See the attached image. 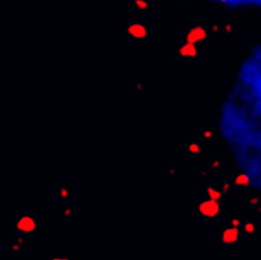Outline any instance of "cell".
<instances>
[{"instance_id":"obj_17","label":"cell","mask_w":261,"mask_h":260,"mask_svg":"<svg viewBox=\"0 0 261 260\" xmlns=\"http://www.w3.org/2000/svg\"><path fill=\"white\" fill-rule=\"evenodd\" d=\"M230 188H231V185L229 182H225L223 183V185H222L223 193L226 194V193L228 192L229 190H230Z\"/></svg>"},{"instance_id":"obj_18","label":"cell","mask_w":261,"mask_h":260,"mask_svg":"<svg viewBox=\"0 0 261 260\" xmlns=\"http://www.w3.org/2000/svg\"><path fill=\"white\" fill-rule=\"evenodd\" d=\"M21 246L19 245V244L18 243H14L11 245V250L13 251V252H19L20 250H21Z\"/></svg>"},{"instance_id":"obj_7","label":"cell","mask_w":261,"mask_h":260,"mask_svg":"<svg viewBox=\"0 0 261 260\" xmlns=\"http://www.w3.org/2000/svg\"><path fill=\"white\" fill-rule=\"evenodd\" d=\"M204 191L208 197L207 198L210 200L219 202L222 198V192L214 185H205Z\"/></svg>"},{"instance_id":"obj_1","label":"cell","mask_w":261,"mask_h":260,"mask_svg":"<svg viewBox=\"0 0 261 260\" xmlns=\"http://www.w3.org/2000/svg\"><path fill=\"white\" fill-rule=\"evenodd\" d=\"M221 212V205L218 201L203 198L199 205V213L205 220H214Z\"/></svg>"},{"instance_id":"obj_13","label":"cell","mask_w":261,"mask_h":260,"mask_svg":"<svg viewBox=\"0 0 261 260\" xmlns=\"http://www.w3.org/2000/svg\"><path fill=\"white\" fill-rule=\"evenodd\" d=\"M60 195L62 198H67L69 195V190L67 187L62 186L60 189Z\"/></svg>"},{"instance_id":"obj_11","label":"cell","mask_w":261,"mask_h":260,"mask_svg":"<svg viewBox=\"0 0 261 260\" xmlns=\"http://www.w3.org/2000/svg\"><path fill=\"white\" fill-rule=\"evenodd\" d=\"M134 4H135L137 8H139L140 10L145 11V9H147V8H148L149 2L145 1V0H135V1H134Z\"/></svg>"},{"instance_id":"obj_5","label":"cell","mask_w":261,"mask_h":260,"mask_svg":"<svg viewBox=\"0 0 261 260\" xmlns=\"http://www.w3.org/2000/svg\"><path fill=\"white\" fill-rule=\"evenodd\" d=\"M239 238L238 228L228 227L223 230L221 234V243L224 246H232L237 242Z\"/></svg>"},{"instance_id":"obj_20","label":"cell","mask_w":261,"mask_h":260,"mask_svg":"<svg viewBox=\"0 0 261 260\" xmlns=\"http://www.w3.org/2000/svg\"><path fill=\"white\" fill-rule=\"evenodd\" d=\"M224 31H226V32L229 33V32H231L232 30H233V26H232L231 24H227L224 25Z\"/></svg>"},{"instance_id":"obj_24","label":"cell","mask_w":261,"mask_h":260,"mask_svg":"<svg viewBox=\"0 0 261 260\" xmlns=\"http://www.w3.org/2000/svg\"><path fill=\"white\" fill-rule=\"evenodd\" d=\"M136 89H138V90H141V89H144V85H143V83H140V82L137 83H136Z\"/></svg>"},{"instance_id":"obj_15","label":"cell","mask_w":261,"mask_h":260,"mask_svg":"<svg viewBox=\"0 0 261 260\" xmlns=\"http://www.w3.org/2000/svg\"><path fill=\"white\" fill-rule=\"evenodd\" d=\"M248 203H249V205H250V206H251V207H253V206H256V205H259V198L257 197L250 198L249 199Z\"/></svg>"},{"instance_id":"obj_16","label":"cell","mask_w":261,"mask_h":260,"mask_svg":"<svg viewBox=\"0 0 261 260\" xmlns=\"http://www.w3.org/2000/svg\"><path fill=\"white\" fill-rule=\"evenodd\" d=\"M73 216V210L70 207H68L67 208H66V210L64 211V217L67 219H70Z\"/></svg>"},{"instance_id":"obj_22","label":"cell","mask_w":261,"mask_h":260,"mask_svg":"<svg viewBox=\"0 0 261 260\" xmlns=\"http://www.w3.org/2000/svg\"><path fill=\"white\" fill-rule=\"evenodd\" d=\"M219 25L218 24H214L212 26V31H214V32H217L218 31H219Z\"/></svg>"},{"instance_id":"obj_21","label":"cell","mask_w":261,"mask_h":260,"mask_svg":"<svg viewBox=\"0 0 261 260\" xmlns=\"http://www.w3.org/2000/svg\"><path fill=\"white\" fill-rule=\"evenodd\" d=\"M168 173L171 175H175L177 173V170H176V167L170 166L168 168Z\"/></svg>"},{"instance_id":"obj_4","label":"cell","mask_w":261,"mask_h":260,"mask_svg":"<svg viewBox=\"0 0 261 260\" xmlns=\"http://www.w3.org/2000/svg\"><path fill=\"white\" fill-rule=\"evenodd\" d=\"M37 222L34 217L30 216H23L16 222V229L21 233H30L35 231Z\"/></svg>"},{"instance_id":"obj_9","label":"cell","mask_w":261,"mask_h":260,"mask_svg":"<svg viewBox=\"0 0 261 260\" xmlns=\"http://www.w3.org/2000/svg\"><path fill=\"white\" fill-rule=\"evenodd\" d=\"M187 151L190 154H195V155H198V154H201L202 152V147L196 141H192L187 145Z\"/></svg>"},{"instance_id":"obj_14","label":"cell","mask_w":261,"mask_h":260,"mask_svg":"<svg viewBox=\"0 0 261 260\" xmlns=\"http://www.w3.org/2000/svg\"><path fill=\"white\" fill-rule=\"evenodd\" d=\"M210 166H211V168L213 169V170H218V169L221 166V161L219 160H218V159H215V160H213L212 161Z\"/></svg>"},{"instance_id":"obj_3","label":"cell","mask_w":261,"mask_h":260,"mask_svg":"<svg viewBox=\"0 0 261 260\" xmlns=\"http://www.w3.org/2000/svg\"><path fill=\"white\" fill-rule=\"evenodd\" d=\"M127 32L128 35L133 39L142 40L148 37L149 30L145 24L140 22H133L128 25Z\"/></svg>"},{"instance_id":"obj_26","label":"cell","mask_w":261,"mask_h":260,"mask_svg":"<svg viewBox=\"0 0 261 260\" xmlns=\"http://www.w3.org/2000/svg\"><path fill=\"white\" fill-rule=\"evenodd\" d=\"M200 176H208V172H206V171H202V172H200Z\"/></svg>"},{"instance_id":"obj_25","label":"cell","mask_w":261,"mask_h":260,"mask_svg":"<svg viewBox=\"0 0 261 260\" xmlns=\"http://www.w3.org/2000/svg\"><path fill=\"white\" fill-rule=\"evenodd\" d=\"M50 260H70L68 258L66 257H53Z\"/></svg>"},{"instance_id":"obj_2","label":"cell","mask_w":261,"mask_h":260,"mask_svg":"<svg viewBox=\"0 0 261 260\" xmlns=\"http://www.w3.org/2000/svg\"><path fill=\"white\" fill-rule=\"evenodd\" d=\"M208 35L207 29L202 25H195L192 27L186 34V42L196 44L205 40Z\"/></svg>"},{"instance_id":"obj_6","label":"cell","mask_w":261,"mask_h":260,"mask_svg":"<svg viewBox=\"0 0 261 260\" xmlns=\"http://www.w3.org/2000/svg\"><path fill=\"white\" fill-rule=\"evenodd\" d=\"M177 53L182 57L194 58L198 55V47L196 44L189 43H182L177 48Z\"/></svg>"},{"instance_id":"obj_23","label":"cell","mask_w":261,"mask_h":260,"mask_svg":"<svg viewBox=\"0 0 261 260\" xmlns=\"http://www.w3.org/2000/svg\"><path fill=\"white\" fill-rule=\"evenodd\" d=\"M15 243L21 246L23 243H24V239H23L21 236H18V237L16 238V241H15Z\"/></svg>"},{"instance_id":"obj_8","label":"cell","mask_w":261,"mask_h":260,"mask_svg":"<svg viewBox=\"0 0 261 260\" xmlns=\"http://www.w3.org/2000/svg\"><path fill=\"white\" fill-rule=\"evenodd\" d=\"M250 185V178L246 173H240L234 179V185L235 187H247Z\"/></svg>"},{"instance_id":"obj_10","label":"cell","mask_w":261,"mask_h":260,"mask_svg":"<svg viewBox=\"0 0 261 260\" xmlns=\"http://www.w3.org/2000/svg\"><path fill=\"white\" fill-rule=\"evenodd\" d=\"M243 231L245 233L250 234L256 232V224L253 221H247L243 225Z\"/></svg>"},{"instance_id":"obj_19","label":"cell","mask_w":261,"mask_h":260,"mask_svg":"<svg viewBox=\"0 0 261 260\" xmlns=\"http://www.w3.org/2000/svg\"><path fill=\"white\" fill-rule=\"evenodd\" d=\"M212 131H205L203 132V137H204L205 139H210L212 137Z\"/></svg>"},{"instance_id":"obj_12","label":"cell","mask_w":261,"mask_h":260,"mask_svg":"<svg viewBox=\"0 0 261 260\" xmlns=\"http://www.w3.org/2000/svg\"><path fill=\"white\" fill-rule=\"evenodd\" d=\"M240 225V220L239 218L233 217L231 220V227H232L238 228Z\"/></svg>"}]
</instances>
